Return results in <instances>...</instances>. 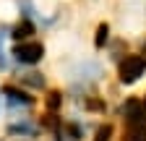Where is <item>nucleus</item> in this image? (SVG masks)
<instances>
[{
  "instance_id": "nucleus-1",
  "label": "nucleus",
  "mask_w": 146,
  "mask_h": 141,
  "mask_svg": "<svg viewBox=\"0 0 146 141\" xmlns=\"http://www.w3.org/2000/svg\"><path fill=\"white\" fill-rule=\"evenodd\" d=\"M13 60L21 63V65H36L42 58H44V45L42 42H34V39H26V42H16L13 47Z\"/></svg>"
},
{
  "instance_id": "nucleus-2",
  "label": "nucleus",
  "mask_w": 146,
  "mask_h": 141,
  "mask_svg": "<svg viewBox=\"0 0 146 141\" xmlns=\"http://www.w3.org/2000/svg\"><path fill=\"white\" fill-rule=\"evenodd\" d=\"M146 70V60L141 55H125V60L120 63V81L123 84H136Z\"/></svg>"
},
{
  "instance_id": "nucleus-3",
  "label": "nucleus",
  "mask_w": 146,
  "mask_h": 141,
  "mask_svg": "<svg viewBox=\"0 0 146 141\" xmlns=\"http://www.w3.org/2000/svg\"><path fill=\"white\" fill-rule=\"evenodd\" d=\"M3 97H5L11 104H24V107L34 104V97H31L29 92H24V89H18V86H13V84H5V86H3Z\"/></svg>"
},
{
  "instance_id": "nucleus-4",
  "label": "nucleus",
  "mask_w": 146,
  "mask_h": 141,
  "mask_svg": "<svg viewBox=\"0 0 146 141\" xmlns=\"http://www.w3.org/2000/svg\"><path fill=\"white\" fill-rule=\"evenodd\" d=\"M31 34H34V24H31V19H21L13 29H11V34L8 37L13 39V42H26V39H31Z\"/></svg>"
},
{
  "instance_id": "nucleus-5",
  "label": "nucleus",
  "mask_w": 146,
  "mask_h": 141,
  "mask_svg": "<svg viewBox=\"0 0 146 141\" xmlns=\"http://www.w3.org/2000/svg\"><path fill=\"white\" fill-rule=\"evenodd\" d=\"M21 84L34 86V89H42V86H44V76L36 73V70H31V73H24V76H21Z\"/></svg>"
},
{
  "instance_id": "nucleus-6",
  "label": "nucleus",
  "mask_w": 146,
  "mask_h": 141,
  "mask_svg": "<svg viewBox=\"0 0 146 141\" xmlns=\"http://www.w3.org/2000/svg\"><path fill=\"white\" fill-rule=\"evenodd\" d=\"M107 39H110V26H107V24H99V26H97V37H94V47L102 50V47L107 45Z\"/></svg>"
},
{
  "instance_id": "nucleus-7",
  "label": "nucleus",
  "mask_w": 146,
  "mask_h": 141,
  "mask_svg": "<svg viewBox=\"0 0 146 141\" xmlns=\"http://www.w3.org/2000/svg\"><path fill=\"white\" fill-rule=\"evenodd\" d=\"M125 141H146V126H128Z\"/></svg>"
},
{
  "instance_id": "nucleus-8",
  "label": "nucleus",
  "mask_w": 146,
  "mask_h": 141,
  "mask_svg": "<svg viewBox=\"0 0 146 141\" xmlns=\"http://www.w3.org/2000/svg\"><path fill=\"white\" fill-rule=\"evenodd\" d=\"M110 136H112V126H110V123H104V126H99V128H97L94 141H110Z\"/></svg>"
},
{
  "instance_id": "nucleus-9",
  "label": "nucleus",
  "mask_w": 146,
  "mask_h": 141,
  "mask_svg": "<svg viewBox=\"0 0 146 141\" xmlns=\"http://www.w3.org/2000/svg\"><path fill=\"white\" fill-rule=\"evenodd\" d=\"M60 99H63V97H60V92H50V94H47V107L55 112V110L60 107Z\"/></svg>"
},
{
  "instance_id": "nucleus-10",
  "label": "nucleus",
  "mask_w": 146,
  "mask_h": 141,
  "mask_svg": "<svg viewBox=\"0 0 146 141\" xmlns=\"http://www.w3.org/2000/svg\"><path fill=\"white\" fill-rule=\"evenodd\" d=\"M5 68H8V58L3 52V45H0V70H5Z\"/></svg>"
},
{
  "instance_id": "nucleus-11",
  "label": "nucleus",
  "mask_w": 146,
  "mask_h": 141,
  "mask_svg": "<svg viewBox=\"0 0 146 141\" xmlns=\"http://www.w3.org/2000/svg\"><path fill=\"white\" fill-rule=\"evenodd\" d=\"M89 110H104V104H102V102H94V99H89Z\"/></svg>"
},
{
  "instance_id": "nucleus-12",
  "label": "nucleus",
  "mask_w": 146,
  "mask_h": 141,
  "mask_svg": "<svg viewBox=\"0 0 146 141\" xmlns=\"http://www.w3.org/2000/svg\"><path fill=\"white\" fill-rule=\"evenodd\" d=\"M141 104H143V110H146V99H143V102H141Z\"/></svg>"
}]
</instances>
